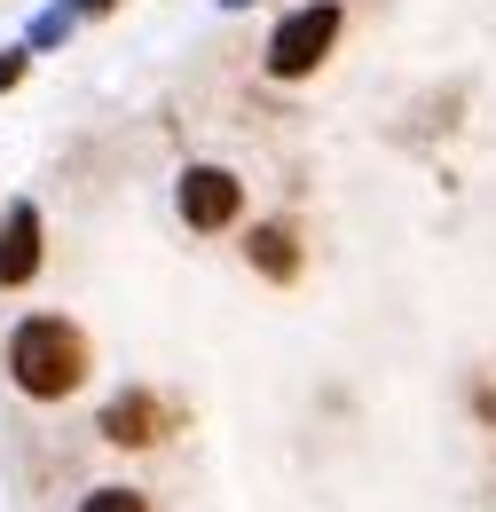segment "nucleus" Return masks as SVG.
I'll list each match as a JSON object with an SVG mask.
<instances>
[{
  "label": "nucleus",
  "instance_id": "f257e3e1",
  "mask_svg": "<svg viewBox=\"0 0 496 512\" xmlns=\"http://www.w3.org/2000/svg\"><path fill=\"white\" fill-rule=\"evenodd\" d=\"M8 379H16V394H32V402L79 394L87 386V331L63 323V316H24L16 339H8Z\"/></svg>",
  "mask_w": 496,
  "mask_h": 512
},
{
  "label": "nucleus",
  "instance_id": "f03ea898",
  "mask_svg": "<svg viewBox=\"0 0 496 512\" xmlns=\"http://www.w3.org/2000/svg\"><path fill=\"white\" fill-rule=\"evenodd\" d=\"M339 24H347V8L339 0H300L276 32H268V48H260V64H268V79H315V71L331 64V48H339Z\"/></svg>",
  "mask_w": 496,
  "mask_h": 512
},
{
  "label": "nucleus",
  "instance_id": "7ed1b4c3",
  "mask_svg": "<svg viewBox=\"0 0 496 512\" xmlns=\"http://www.w3.org/2000/svg\"><path fill=\"white\" fill-rule=\"evenodd\" d=\"M174 213H182L189 229H237V213H245V182L229 174V166H182V182H174Z\"/></svg>",
  "mask_w": 496,
  "mask_h": 512
},
{
  "label": "nucleus",
  "instance_id": "20e7f679",
  "mask_svg": "<svg viewBox=\"0 0 496 512\" xmlns=\"http://www.w3.org/2000/svg\"><path fill=\"white\" fill-rule=\"evenodd\" d=\"M40 260H48V221H40V205H32V197H8V213H0V292L32 284Z\"/></svg>",
  "mask_w": 496,
  "mask_h": 512
},
{
  "label": "nucleus",
  "instance_id": "39448f33",
  "mask_svg": "<svg viewBox=\"0 0 496 512\" xmlns=\"http://www.w3.org/2000/svg\"><path fill=\"white\" fill-rule=\"evenodd\" d=\"M174 426H182V410L166 394H150V386H134V394H119L103 410V442H119V449H150V442H166Z\"/></svg>",
  "mask_w": 496,
  "mask_h": 512
},
{
  "label": "nucleus",
  "instance_id": "423d86ee",
  "mask_svg": "<svg viewBox=\"0 0 496 512\" xmlns=\"http://www.w3.org/2000/svg\"><path fill=\"white\" fill-rule=\"evenodd\" d=\"M245 260L268 276V284H292V276H300V237H292V221H252Z\"/></svg>",
  "mask_w": 496,
  "mask_h": 512
},
{
  "label": "nucleus",
  "instance_id": "0eeeda50",
  "mask_svg": "<svg viewBox=\"0 0 496 512\" xmlns=\"http://www.w3.org/2000/svg\"><path fill=\"white\" fill-rule=\"evenodd\" d=\"M71 32H79V16H71V8H40V16H32V32H24V48H63V40H71Z\"/></svg>",
  "mask_w": 496,
  "mask_h": 512
},
{
  "label": "nucleus",
  "instance_id": "6e6552de",
  "mask_svg": "<svg viewBox=\"0 0 496 512\" xmlns=\"http://www.w3.org/2000/svg\"><path fill=\"white\" fill-rule=\"evenodd\" d=\"M79 512H150V497H142V489H87Z\"/></svg>",
  "mask_w": 496,
  "mask_h": 512
},
{
  "label": "nucleus",
  "instance_id": "1a4fd4ad",
  "mask_svg": "<svg viewBox=\"0 0 496 512\" xmlns=\"http://www.w3.org/2000/svg\"><path fill=\"white\" fill-rule=\"evenodd\" d=\"M24 71H32V48H0V95L24 87Z\"/></svg>",
  "mask_w": 496,
  "mask_h": 512
},
{
  "label": "nucleus",
  "instance_id": "9d476101",
  "mask_svg": "<svg viewBox=\"0 0 496 512\" xmlns=\"http://www.w3.org/2000/svg\"><path fill=\"white\" fill-rule=\"evenodd\" d=\"M63 8H71V16H79V24H87V16H111V8H119V0H63Z\"/></svg>",
  "mask_w": 496,
  "mask_h": 512
},
{
  "label": "nucleus",
  "instance_id": "9b49d317",
  "mask_svg": "<svg viewBox=\"0 0 496 512\" xmlns=\"http://www.w3.org/2000/svg\"><path fill=\"white\" fill-rule=\"evenodd\" d=\"M221 8H252V0H221Z\"/></svg>",
  "mask_w": 496,
  "mask_h": 512
}]
</instances>
